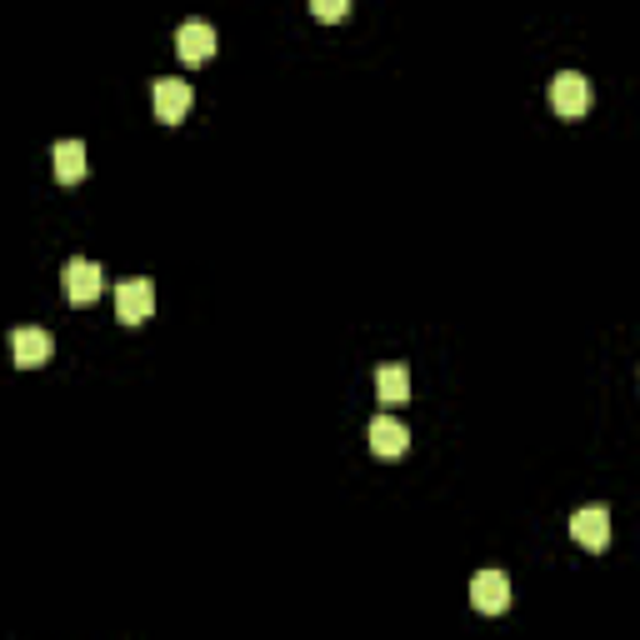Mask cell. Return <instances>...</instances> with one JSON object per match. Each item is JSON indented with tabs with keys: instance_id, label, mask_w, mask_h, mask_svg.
Here are the masks:
<instances>
[{
	"instance_id": "6da1fadb",
	"label": "cell",
	"mask_w": 640,
	"mask_h": 640,
	"mask_svg": "<svg viewBox=\"0 0 640 640\" xmlns=\"http://www.w3.org/2000/svg\"><path fill=\"white\" fill-rule=\"evenodd\" d=\"M151 311H155V285L145 275H131V281L116 285V321L141 326V321H151Z\"/></svg>"
},
{
	"instance_id": "7a4b0ae2",
	"label": "cell",
	"mask_w": 640,
	"mask_h": 640,
	"mask_svg": "<svg viewBox=\"0 0 640 640\" xmlns=\"http://www.w3.org/2000/svg\"><path fill=\"white\" fill-rule=\"evenodd\" d=\"M61 281H66V301L70 305H90L100 291H106V275H100V265L86 261V256H70L66 271H61Z\"/></svg>"
},
{
	"instance_id": "3957f363",
	"label": "cell",
	"mask_w": 640,
	"mask_h": 640,
	"mask_svg": "<svg viewBox=\"0 0 640 640\" xmlns=\"http://www.w3.org/2000/svg\"><path fill=\"white\" fill-rule=\"evenodd\" d=\"M191 100H196V90L185 86V80H175V76H161V80L151 86L155 120H165V126H181L185 110H191Z\"/></svg>"
},
{
	"instance_id": "277c9868",
	"label": "cell",
	"mask_w": 640,
	"mask_h": 640,
	"mask_svg": "<svg viewBox=\"0 0 640 640\" xmlns=\"http://www.w3.org/2000/svg\"><path fill=\"white\" fill-rule=\"evenodd\" d=\"M551 106L561 116H586L590 110V80L581 70H555L551 76Z\"/></svg>"
},
{
	"instance_id": "5b68a950",
	"label": "cell",
	"mask_w": 640,
	"mask_h": 640,
	"mask_svg": "<svg viewBox=\"0 0 640 640\" xmlns=\"http://www.w3.org/2000/svg\"><path fill=\"white\" fill-rule=\"evenodd\" d=\"M470 606L480 616H500L510 606V575L506 571H476L470 575Z\"/></svg>"
},
{
	"instance_id": "8992f818",
	"label": "cell",
	"mask_w": 640,
	"mask_h": 640,
	"mask_svg": "<svg viewBox=\"0 0 640 640\" xmlns=\"http://www.w3.org/2000/svg\"><path fill=\"white\" fill-rule=\"evenodd\" d=\"M571 535H575V545H586V551H606L610 545V510L606 506H581L571 516Z\"/></svg>"
},
{
	"instance_id": "52a82bcc",
	"label": "cell",
	"mask_w": 640,
	"mask_h": 640,
	"mask_svg": "<svg viewBox=\"0 0 640 640\" xmlns=\"http://www.w3.org/2000/svg\"><path fill=\"white\" fill-rule=\"evenodd\" d=\"M11 356H15V366H21V370L45 366V360L55 356V336H51V330H41V326H21L11 336Z\"/></svg>"
},
{
	"instance_id": "ba28073f",
	"label": "cell",
	"mask_w": 640,
	"mask_h": 640,
	"mask_svg": "<svg viewBox=\"0 0 640 640\" xmlns=\"http://www.w3.org/2000/svg\"><path fill=\"white\" fill-rule=\"evenodd\" d=\"M175 51H181L185 66L210 61V55H216V25H210V21H185L181 31H175Z\"/></svg>"
},
{
	"instance_id": "9c48e42d",
	"label": "cell",
	"mask_w": 640,
	"mask_h": 640,
	"mask_svg": "<svg viewBox=\"0 0 640 640\" xmlns=\"http://www.w3.org/2000/svg\"><path fill=\"white\" fill-rule=\"evenodd\" d=\"M370 451H376V456H405V451H411V431H405L395 415H376V421H370Z\"/></svg>"
},
{
	"instance_id": "30bf717a",
	"label": "cell",
	"mask_w": 640,
	"mask_h": 640,
	"mask_svg": "<svg viewBox=\"0 0 640 640\" xmlns=\"http://www.w3.org/2000/svg\"><path fill=\"white\" fill-rule=\"evenodd\" d=\"M51 161H55V181H61V185H76V181H86V171H90V161H86V145H80V141H55Z\"/></svg>"
},
{
	"instance_id": "8fae6325",
	"label": "cell",
	"mask_w": 640,
	"mask_h": 640,
	"mask_svg": "<svg viewBox=\"0 0 640 640\" xmlns=\"http://www.w3.org/2000/svg\"><path fill=\"white\" fill-rule=\"evenodd\" d=\"M376 395H380V405H391V411H395V405H405V401H411V370L395 366V360H391V366H380L376 370Z\"/></svg>"
},
{
	"instance_id": "7c38bea8",
	"label": "cell",
	"mask_w": 640,
	"mask_h": 640,
	"mask_svg": "<svg viewBox=\"0 0 640 640\" xmlns=\"http://www.w3.org/2000/svg\"><path fill=\"white\" fill-rule=\"evenodd\" d=\"M350 6L346 0H311V15H321V21H340Z\"/></svg>"
}]
</instances>
